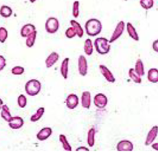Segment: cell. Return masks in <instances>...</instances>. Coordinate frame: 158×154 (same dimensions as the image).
Listing matches in <instances>:
<instances>
[{"label": "cell", "mask_w": 158, "mask_h": 154, "mask_svg": "<svg viewBox=\"0 0 158 154\" xmlns=\"http://www.w3.org/2000/svg\"><path fill=\"white\" fill-rule=\"evenodd\" d=\"M85 29L87 35L90 37H96L101 32L102 25L101 21L93 18L87 20L85 24Z\"/></svg>", "instance_id": "1"}, {"label": "cell", "mask_w": 158, "mask_h": 154, "mask_svg": "<svg viewBox=\"0 0 158 154\" xmlns=\"http://www.w3.org/2000/svg\"><path fill=\"white\" fill-rule=\"evenodd\" d=\"M94 46L98 54L105 55L109 52L111 50V44L105 37H98L94 42Z\"/></svg>", "instance_id": "2"}, {"label": "cell", "mask_w": 158, "mask_h": 154, "mask_svg": "<svg viewBox=\"0 0 158 154\" xmlns=\"http://www.w3.org/2000/svg\"><path fill=\"white\" fill-rule=\"evenodd\" d=\"M41 89V83L36 79H30L25 85V91L28 95L35 96L39 94Z\"/></svg>", "instance_id": "3"}, {"label": "cell", "mask_w": 158, "mask_h": 154, "mask_svg": "<svg viewBox=\"0 0 158 154\" xmlns=\"http://www.w3.org/2000/svg\"><path fill=\"white\" fill-rule=\"evenodd\" d=\"M60 23L59 20L55 17H49L46 20L45 24V31L49 34H54L59 29Z\"/></svg>", "instance_id": "4"}, {"label": "cell", "mask_w": 158, "mask_h": 154, "mask_svg": "<svg viewBox=\"0 0 158 154\" xmlns=\"http://www.w3.org/2000/svg\"><path fill=\"white\" fill-rule=\"evenodd\" d=\"M125 26L126 25L124 21H120V22H119L117 23V25L115 28V30L114 31L113 33H112L111 37L109 40V43L110 44L114 43V42L117 41L118 39L122 36V35L123 34V32L124 31Z\"/></svg>", "instance_id": "5"}, {"label": "cell", "mask_w": 158, "mask_h": 154, "mask_svg": "<svg viewBox=\"0 0 158 154\" xmlns=\"http://www.w3.org/2000/svg\"><path fill=\"white\" fill-rule=\"evenodd\" d=\"M78 69L80 75L85 77L88 72V63L86 57L84 55H80L78 59Z\"/></svg>", "instance_id": "6"}, {"label": "cell", "mask_w": 158, "mask_h": 154, "mask_svg": "<svg viewBox=\"0 0 158 154\" xmlns=\"http://www.w3.org/2000/svg\"><path fill=\"white\" fill-rule=\"evenodd\" d=\"M108 98L104 94L98 93L94 98V104L96 107L102 109L107 105Z\"/></svg>", "instance_id": "7"}, {"label": "cell", "mask_w": 158, "mask_h": 154, "mask_svg": "<svg viewBox=\"0 0 158 154\" xmlns=\"http://www.w3.org/2000/svg\"><path fill=\"white\" fill-rule=\"evenodd\" d=\"M99 69L100 72H101V74L102 75L104 78L106 79V81H108L109 83H114L115 82V78L113 73L111 72L110 69H109L107 66L105 65H99Z\"/></svg>", "instance_id": "8"}, {"label": "cell", "mask_w": 158, "mask_h": 154, "mask_svg": "<svg viewBox=\"0 0 158 154\" xmlns=\"http://www.w3.org/2000/svg\"><path fill=\"white\" fill-rule=\"evenodd\" d=\"M158 135V126L155 125L152 127V128L150 129L149 131L148 132L146 140L144 142L145 146H149L156 140Z\"/></svg>", "instance_id": "9"}, {"label": "cell", "mask_w": 158, "mask_h": 154, "mask_svg": "<svg viewBox=\"0 0 158 154\" xmlns=\"http://www.w3.org/2000/svg\"><path fill=\"white\" fill-rule=\"evenodd\" d=\"M118 152H132L133 150V144L128 140H123L118 142L116 146Z\"/></svg>", "instance_id": "10"}, {"label": "cell", "mask_w": 158, "mask_h": 154, "mask_svg": "<svg viewBox=\"0 0 158 154\" xmlns=\"http://www.w3.org/2000/svg\"><path fill=\"white\" fill-rule=\"evenodd\" d=\"M66 106L69 110H74L79 104V98L75 94H70L67 96L65 100Z\"/></svg>", "instance_id": "11"}, {"label": "cell", "mask_w": 158, "mask_h": 154, "mask_svg": "<svg viewBox=\"0 0 158 154\" xmlns=\"http://www.w3.org/2000/svg\"><path fill=\"white\" fill-rule=\"evenodd\" d=\"M23 119L20 116H13L10 121L8 122V125L13 129H19L23 126Z\"/></svg>", "instance_id": "12"}, {"label": "cell", "mask_w": 158, "mask_h": 154, "mask_svg": "<svg viewBox=\"0 0 158 154\" xmlns=\"http://www.w3.org/2000/svg\"><path fill=\"white\" fill-rule=\"evenodd\" d=\"M92 103V96L89 91H85L81 96V105L85 109H89Z\"/></svg>", "instance_id": "13"}, {"label": "cell", "mask_w": 158, "mask_h": 154, "mask_svg": "<svg viewBox=\"0 0 158 154\" xmlns=\"http://www.w3.org/2000/svg\"><path fill=\"white\" fill-rule=\"evenodd\" d=\"M52 134V129L50 127H44L41 129L36 134V138L40 141H44L50 138Z\"/></svg>", "instance_id": "14"}, {"label": "cell", "mask_w": 158, "mask_h": 154, "mask_svg": "<svg viewBox=\"0 0 158 154\" xmlns=\"http://www.w3.org/2000/svg\"><path fill=\"white\" fill-rule=\"evenodd\" d=\"M59 59V54L56 52H52L48 56L45 61V66L47 68H50L56 63Z\"/></svg>", "instance_id": "15"}, {"label": "cell", "mask_w": 158, "mask_h": 154, "mask_svg": "<svg viewBox=\"0 0 158 154\" xmlns=\"http://www.w3.org/2000/svg\"><path fill=\"white\" fill-rule=\"evenodd\" d=\"M36 31V27L32 23H27L22 26L20 31V35L23 38H26L32 32Z\"/></svg>", "instance_id": "16"}, {"label": "cell", "mask_w": 158, "mask_h": 154, "mask_svg": "<svg viewBox=\"0 0 158 154\" xmlns=\"http://www.w3.org/2000/svg\"><path fill=\"white\" fill-rule=\"evenodd\" d=\"M126 28H127V33L129 37L131 38L133 40L135 41H139V35L137 32L136 29L134 26H133V24L130 22H128L126 25Z\"/></svg>", "instance_id": "17"}, {"label": "cell", "mask_w": 158, "mask_h": 154, "mask_svg": "<svg viewBox=\"0 0 158 154\" xmlns=\"http://www.w3.org/2000/svg\"><path fill=\"white\" fill-rule=\"evenodd\" d=\"M69 63V59L68 58V57H67V58H65L63 60L61 65H60V72L64 79H67L68 77Z\"/></svg>", "instance_id": "18"}, {"label": "cell", "mask_w": 158, "mask_h": 154, "mask_svg": "<svg viewBox=\"0 0 158 154\" xmlns=\"http://www.w3.org/2000/svg\"><path fill=\"white\" fill-rule=\"evenodd\" d=\"M147 78L150 83H158V69L157 68H151L150 69H148Z\"/></svg>", "instance_id": "19"}, {"label": "cell", "mask_w": 158, "mask_h": 154, "mask_svg": "<svg viewBox=\"0 0 158 154\" xmlns=\"http://www.w3.org/2000/svg\"><path fill=\"white\" fill-rule=\"evenodd\" d=\"M70 24L73 28L74 29V31L77 32V35L79 38H82L84 35V31L81 24L79 23L77 21L74 19H72L70 21Z\"/></svg>", "instance_id": "20"}, {"label": "cell", "mask_w": 158, "mask_h": 154, "mask_svg": "<svg viewBox=\"0 0 158 154\" xmlns=\"http://www.w3.org/2000/svg\"><path fill=\"white\" fill-rule=\"evenodd\" d=\"M84 52L86 55L91 56L94 52V44L92 39H87L84 42Z\"/></svg>", "instance_id": "21"}, {"label": "cell", "mask_w": 158, "mask_h": 154, "mask_svg": "<svg viewBox=\"0 0 158 154\" xmlns=\"http://www.w3.org/2000/svg\"><path fill=\"white\" fill-rule=\"evenodd\" d=\"M1 116L5 121L9 122L12 119V115L10 111V109L6 105H3L1 109Z\"/></svg>", "instance_id": "22"}, {"label": "cell", "mask_w": 158, "mask_h": 154, "mask_svg": "<svg viewBox=\"0 0 158 154\" xmlns=\"http://www.w3.org/2000/svg\"><path fill=\"white\" fill-rule=\"evenodd\" d=\"M95 135L96 130L94 127L91 128L87 132V143L89 147H93L95 144Z\"/></svg>", "instance_id": "23"}, {"label": "cell", "mask_w": 158, "mask_h": 154, "mask_svg": "<svg viewBox=\"0 0 158 154\" xmlns=\"http://www.w3.org/2000/svg\"><path fill=\"white\" fill-rule=\"evenodd\" d=\"M36 35H37V31H36H36L32 32L31 34L29 35L28 37H26V45L27 47L30 48L34 46L36 41Z\"/></svg>", "instance_id": "24"}, {"label": "cell", "mask_w": 158, "mask_h": 154, "mask_svg": "<svg viewBox=\"0 0 158 154\" xmlns=\"http://www.w3.org/2000/svg\"><path fill=\"white\" fill-rule=\"evenodd\" d=\"M135 71L138 73V75H139L140 77H143L145 74V72H144V63L142 62V60L140 59H138L137 60L135 64Z\"/></svg>", "instance_id": "25"}, {"label": "cell", "mask_w": 158, "mask_h": 154, "mask_svg": "<svg viewBox=\"0 0 158 154\" xmlns=\"http://www.w3.org/2000/svg\"><path fill=\"white\" fill-rule=\"evenodd\" d=\"M129 77H130L133 82L137 84H139L142 83V78L138 74V73L135 71L134 68H131L128 72Z\"/></svg>", "instance_id": "26"}, {"label": "cell", "mask_w": 158, "mask_h": 154, "mask_svg": "<svg viewBox=\"0 0 158 154\" xmlns=\"http://www.w3.org/2000/svg\"><path fill=\"white\" fill-rule=\"evenodd\" d=\"M45 113V108L44 107H39L37 110H36V112L32 114L30 117V121L32 123H35L38 121V120H40L41 119V117L43 116V115Z\"/></svg>", "instance_id": "27"}, {"label": "cell", "mask_w": 158, "mask_h": 154, "mask_svg": "<svg viewBox=\"0 0 158 154\" xmlns=\"http://www.w3.org/2000/svg\"><path fill=\"white\" fill-rule=\"evenodd\" d=\"M13 15V10L8 6L3 5L0 8V15L4 18H8Z\"/></svg>", "instance_id": "28"}, {"label": "cell", "mask_w": 158, "mask_h": 154, "mask_svg": "<svg viewBox=\"0 0 158 154\" xmlns=\"http://www.w3.org/2000/svg\"><path fill=\"white\" fill-rule=\"evenodd\" d=\"M59 141L60 143L62 144L63 149L67 151V152H72V146L69 144L68 139H67L66 136L64 134L59 135Z\"/></svg>", "instance_id": "29"}, {"label": "cell", "mask_w": 158, "mask_h": 154, "mask_svg": "<svg viewBox=\"0 0 158 154\" xmlns=\"http://www.w3.org/2000/svg\"><path fill=\"white\" fill-rule=\"evenodd\" d=\"M139 4L145 10H149L154 6V0H139Z\"/></svg>", "instance_id": "30"}, {"label": "cell", "mask_w": 158, "mask_h": 154, "mask_svg": "<svg viewBox=\"0 0 158 154\" xmlns=\"http://www.w3.org/2000/svg\"><path fill=\"white\" fill-rule=\"evenodd\" d=\"M80 14V2L75 1L72 6V15L74 18H78Z\"/></svg>", "instance_id": "31"}, {"label": "cell", "mask_w": 158, "mask_h": 154, "mask_svg": "<svg viewBox=\"0 0 158 154\" xmlns=\"http://www.w3.org/2000/svg\"><path fill=\"white\" fill-rule=\"evenodd\" d=\"M27 103H28V100L25 95L21 94L17 98V104L19 107L21 108H24L26 107Z\"/></svg>", "instance_id": "32"}, {"label": "cell", "mask_w": 158, "mask_h": 154, "mask_svg": "<svg viewBox=\"0 0 158 154\" xmlns=\"http://www.w3.org/2000/svg\"><path fill=\"white\" fill-rule=\"evenodd\" d=\"M8 37V31L4 27H0V43L4 44Z\"/></svg>", "instance_id": "33"}, {"label": "cell", "mask_w": 158, "mask_h": 154, "mask_svg": "<svg viewBox=\"0 0 158 154\" xmlns=\"http://www.w3.org/2000/svg\"><path fill=\"white\" fill-rule=\"evenodd\" d=\"M24 72H25V69L19 65L15 66V67L11 69V73L14 75H17V76L23 74Z\"/></svg>", "instance_id": "34"}, {"label": "cell", "mask_w": 158, "mask_h": 154, "mask_svg": "<svg viewBox=\"0 0 158 154\" xmlns=\"http://www.w3.org/2000/svg\"><path fill=\"white\" fill-rule=\"evenodd\" d=\"M65 35L66 36L67 38L68 39H73L77 35V32L74 31V29L72 28V27H69L68 29L65 31Z\"/></svg>", "instance_id": "35"}, {"label": "cell", "mask_w": 158, "mask_h": 154, "mask_svg": "<svg viewBox=\"0 0 158 154\" xmlns=\"http://www.w3.org/2000/svg\"><path fill=\"white\" fill-rule=\"evenodd\" d=\"M6 66V60L4 56L0 54V72L2 71Z\"/></svg>", "instance_id": "36"}, {"label": "cell", "mask_w": 158, "mask_h": 154, "mask_svg": "<svg viewBox=\"0 0 158 154\" xmlns=\"http://www.w3.org/2000/svg\"><path fill=\"white\" fill-rule=\"evenodd\" d=\"M152 48H153V50L158 53V39L154 41L153 44H152Z\"/></svg>", "instance_id": "37"}, {"label": "cell", "mask_w": 158, "mask_h": 154, "mask_svg": "<svg viewBox=\"0 0 158 154\" xmlns=\"http://www.w3.org/2000/svg\"><path fill=\"white\" fill-rule=\"evenodd\" d=\"M76 151H77V152H80V151H85V152H89V149H87V148L85 147H79L78 148H77Z\"/></svg>", "instance_id": "38"}, {"label": "cell", "mask_w": 158, "mask_h": 154, "mask_svg": "<svg viewBox=\"0 0 158 154\" xmlns=\"http://www.w3.org/2000/svg\"><path fill=\"white\" fill-rule=\"evenodd\" d=\"M151 147L153 148L154 150L156 151H158V143H153V144H151Z\"/></svg>", "instance_id": "39"}, {"label": "cell", "mask_w": 158, "mask_h": 154, "mask_svg": "<svg viewBox=\"0 0 158 154\" xmlns=\"http://www.w3.org/2000/svg\"><path fill=\"white\" fill-rule=\"evenodd\" d=\"M3 105H4V102H3V101L2 100V99L0 98V110H1Z\"/></svg>", "instance_id": "40"}, {"label": "cell", "mask_w": 158, "mask_h": 154, "mask_svg": "<svg viewBox=\"0 0 158 154\" xmlns=\"http://www.w3.org/2000/svg\"><path fill=\"white\" fill-rule=\"evenodd\" d=\"M36 1V0H30V2L31 3H35Z\"/></svg>", "instance_id": "41"}]
</instances>
